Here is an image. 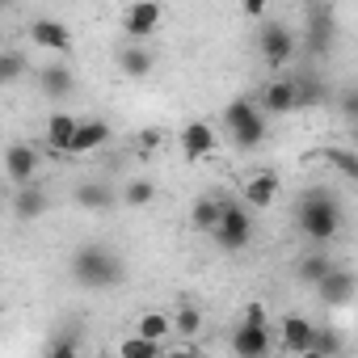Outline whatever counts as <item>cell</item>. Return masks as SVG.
Returning a JSON list of instances; mask_svg holds the SVG:
<instances>
[{"label":"cell","mask_w":358,"mask_h":358,"mask_svg":"<svg viewBox=\"0 0 358 358\" xmlns=\"http://www.w3.org/2000/svg\"><path fill=\"white\" fill-rule=\"evenodd\" d=\"M68 274H72V282H80L89 291H110L127 278V266L110 245H80L68 262Z\"/></svg>","instance_id":"6da1fadb"},{"label":"cell","mask_w":358,"mask_h":358,"mask_svg":"<svg viewBox=\"0 0 358 358\" xmlns=\"http://www.w3.org/2000/svg\"><path fill=\"white\" fill-rule=\"evenodd\" d=\"M295 220H299V232H303L312 245H329V241L337 236V228H341L337 194H333L329 186H312V190H303V194H299V211H295Z\"/></svg>","instance_id":"7a4b0ae2"},{"label":"cell","mask_w":358,"mask_h":358,"mask_svg":"<svg viewBox=\"0 0 358 358\" xmlns=\"http://www.w3.org/2000/svg\"><path fill=\"white\" fill-rule=\"evenodd\" d=\"M224 127H228V135H232V143L241 152H253V148L266 143V114H262V106L253 97H236L224 110Z\"/></svg>","instance_id":"3957f363"},{"label":"cell","mask_w":358,"mask_h":358,"mask_svg":"<svg viewBox=\"0 0 358 358\" xmlns=\"http://www.w3.org/2000/svg\"><path fill=\"white\" fill-rule=\"evenodd\" d=\"M232 350L236 358H266L270 354V316H266V303H249L236 333H232Z\"/></svg>","instance_id":"277c9868"},{"label":"cell","mask_w":358,"mask_h":358,"mask_svg":"<svg viewBox=\"0 0 358 358\" xmlns=\"http://www.w3.org/2000/svg\"><path fill=\"white\" fill-rule=\"evenodd\" d=\"M211 241H215L224 253H241V249H249V245H253V215H249V207L224 199V220H220V228H215Z\"/></svg>","instance_id":"5b68a950"},{"label":"cell","mask_w":358,"mask_h":358,"mask_svg":"<svg viewBox=\"0 0 358 358\" xmlns=\"http://www.w3.org/2000/svg\"><path fill=\"white\" fill-rule=\"evenodd\" d=\"M295 47H299V38H295L291 26H282V22H266L262 34H257V51H262V59H266L270 68L291 64V59H295Z\"/></svg>","instance_id":"8992f818"},{"label":"cell","mask_w":358,"mask_h":358,"mask_svg":"<svg viewBox=\"0 0 358 358\" xmlns=\"http://www.w3.org/2000/svg\"><path fill=\"white\" fill-rule=\"evenodd\" d=\"M333 38H337V17H333V9L312 5V9L303 13V47H308V55H329Z\"/></svg>","instance_id":"52a82bcc"},{"label":"cell","mask_w":358,"mask_h":358,"mask_svg":"<svg viewBox=\"0 0 358 358\" xmlns=\"http://www.w3.org/2000/svg\"><path fill=\"white\" fill-rule=\"evenodd\" d=\"M316 333H320V329H316L308 316H299V312H287V316L278 320V341H282L291 354H299V358L316 345Z\"/></svg>","instance_id":"ba28073f"},{"label":"cell","mask_w":358,"mask_h":358,"mask_svg":"<svg viewBox=\"0 0 358 358\" xmlns=\"http://www.w3.org/2000/svg\"><path fill=\"white\" fill-rule=\"evenodd\" d=\"M5 173L9 182L22 190V186H34V173H38V148L34 143H9L5 152Z\"/></svg>","instance_id":"9c48e42d"},{"label":"cell","mask_w":358,"mask_h":358,"mask_svg":"<svg viewBox=\"0 0 358 358\" xmlns=\"http://www.w3.org/2000/svg\"><path fill=\"white\" fill-rule=\"evenodd\" d=\"M164 22V9L160 5H152V0H139V5H131L127 13H122V30H127V38L139 47V38H148V34H156V26Z\"/></svg>","instance_id":"30bf717a"},{"label":"cell","mask_w":358,"mask_h":358,"mask_svg":"<svg viewBox=\"0 0 358 358\" xmlns=\"http://www.w3.org/2000/svg\"><path fill=\"white\" fill-rule=\"evenodd\" d=\"M76 131H80V118H72L68 110H55V114L47 118V127H43V139H47V148H51V152H59V156H72Z\"/></svg>","instance_id":"8fae6325"},{"label":"cell","mask_w":358,"mask_h":358,"mask_svg":"<svg viewBox=\"0 0 358 358\" xmlns=\"http://www.w3.org/2000/svg\"><path fill=\"white\" fill-rule=\"evenodd\" d=\"M316 295H320V303L341 308V303H350V299L358 295V274H354V270H345V266H333V274L316 287Z\"/></svg>","instance_id":"7c38bea8"},{"label":"cell","mask_w":358,"mask_h":358,"mask_svg":"<svg viewBox=\"0 0 358 358\" xmlns=\"http://www.w3.org/2000/svg\"><path fill=\"white\" fill-rule=\"evenodd\" d=\"M257 106H262V114H291V110H299L295 80H291V76H282V80H270V85L257 93Z\"/></svg>","instance_id":"4fadbf2b"},{"label":"cell","mask_w":358,"mask_h":358,"mask_svg":"<svg viewBox=\"0 0 358 358\" xmlns=\"http://www.w3.org/2000/svg\"><path fill=\"white\" fill-rule=\"evenodd\" d=\"M30 38H34V47L59 51V55L72 51V34H68V26L55 22V17H34V22H30Z\"/></svg>","instance_id":"5bb4252c"},{"label":"cell","mask_w":358,"mask_h":358,"mask_svg":"<svg viewBox=\"0 0 358 358\" xmlns=\"http://www.w3.org/2000/svg\"><path fill=\"white\" fill-rule=\"evenodd\" d=\"M177 143H182V156L194 164V160H203V156L215 152V131L207 122H186L182 135H177Z\"/></svg>","instance_id":"9a60e30c"},{"label":"cell","mask_w":358,"mask_h":358,"mask_svg":"<svg viewBox=\"0 0 358 358\" xmlns=\"http://www.w3.org/2000/svg\"><path fill=\"white\" fill-rule=\"evenodd\" d=\"M38 89H43V97L64 101V97L76 89V76H72L68 64H43V68H38Z\"/></svg>","instance_id":"2e32d148"},{"label":"cell","mask_w":358,"mask_h":358,"mask_svg":"<svg viewBox=\"0 0 358 358\" xmlns=\"http://www.w3.org/2000/svg\"><path fill=\"white\" fill-rule=\"evenodd\" d=\"M278 173L274 169H262V173H253L249 182H245V203L249 207H270L274 199H278Z\"/></svg>","instance_id":"e0dca14e"},{"label":"cell","mask_w":358,"mask_h":358,"mask_svg":"<svg viewBox=\"0 0 358 358\" xmlns=\"http://www.w3.org/2000/svg\"><path fill=\"white\" fill-rule=\"evenodd\" d=\"M295 80V97H299V110H316V106H324L329 101V85L316 76V72H299V76H291Z\"/></svg>","instance_id":"ac0fdd59"},{"label":"cell","mask_w":358,"mask_h":358,"mask_svg":"<svg viewBox=\"0 0 358 358\" xmlns=\"http://www.w3.org/2000/svg\"><path fill=\"white\" fill-rule=\"evenodd\" d=\"M72 203H76L80 211H110V207H114V190H110L106 182H80V186L72 190Z\"/></svg>","instance_id":"d6986e66"},{"label":"cell","mask_w":358,"mask_h":358,"mask_svg":"<svg viewBox=\"0 0 358 358\" xmlns=\"http://www.w3.org/2000/svg\"><path fill=\"white\" fill-rule=\"evenodd\" d=\"M220 220H224V199H215V194H207V199H194V207H190V224H194L199 232L215 236Z\"/></svg>","instance_id":"ffe728a7"},{"label":"cell","mask_w":358,"mask_h":358,"mask_svg":"<svg viewBox=\"0 0 358 358\" xmlns=\"http://www.w3.org/2000/svg\"><path fill=\"white\" fill-rule=\"evenodd\" d=\"M110 139V122L106 118H85L80 131H76V143H72V156H85V152H97L101 143Z\"/></svg>","instance_id":"44dd1931"},{"label":"cell","mask_w":358,"mask_h":358,"mask_svg":"<svg viewBox=\"0 0 358 358\" xmlns=\"http://www.w3.org/2000/svg\"><path fill=\"white\" fill-rule=\"evenodd\" d=\"M333 266H337V262H329L324 253H303V257L295 262V278L308 282V287H320V282L333 274Z\"/></svg>","instance_id":"7402d4cb"},{"label":"cell","mask_w":358,"mask_h":358,"mask_svg":"<svg viewBox=\"0 0 358 358\" xmlns=\"http://www.w3.org/2000/svg\"><path fill=\"white\" fill-rule=\"evenodd\" d=\"M43 211H47V194H43L38 186L13 190V215H17V220H38Z\"/></svg>","instance_id":"603a6c76"},{"label":"cell","mask_w":358,"mask_h":358,"mask_svg":"<svg viewBox=\"0 0 358 358\" xmlns=\"http://www.w3.org/2000/svg\"><path fill=\"white\" fill-rule=\"evenodd\" d=\"M135 337H148V341H164V337H173V316H164V312H143L139 320H135Z\"/></svg>","instance_id":"cb8c5ba5"},{"label":"cell","mask_w":358,"mask_h":358,"mask_svg":"<svg viewBox=\"0 0 358 358\" xmlns=\"http://www.w3.org/2000/svg\"><path fill=\"white\" fill-rule=\"evenodd\" d=\"M152 64H156V59H152V51H148V47L127 43V47L118 51V68H122L127 76H148V72H152Z\"/></svg>","instance_id":"d4e9b609"},{"label":"cell","mask_w":358,"mask_h":358,"mask_svg":"<svg viewBox=\"0 0 358 358\" xmlns=\"http://www.w3.org/2000/svg\"><path fill=\"white\" fill-rule=\"evenodd\" d=\"M173 333L177 337H199L203 333V312L194 308V303H182V308H177V316H173Z\"/></svg>","instance_id":"484cf974"},{"label":"cell","mask_w":358,"mask_h":358,"mask_svg":"<svg viewBox=\"0 0 358 358\" xmlns=\"http://www.w3.org/2000/svg\"><path fill=\"white\" fill-rule=\"evenodd\" d=\"M118 358H164V350L156 345V341H148V337H122V345H118Z\"/></svg>","instance_id":"4316f807"},{"label":"cell","mask_w":358,"mask_h":358,"mask_svg":"<svg viewBox=\"0 0 358 358\" xmlns=\"http://www.w3.org/2000/svg\"><path fill=\"white\" fill-rule=\"evenodd\" d=\"M152 199H156V186L148 182V177H135V182H127V190H122L127 207H148Z\"/></svg>","instance_id":"83f0119b"},{"label":"cell","mask_w":358,"mask_h":358,"mask_svg":"<svg viewBox=\"0 0 358 358\" xmlns=\"http://www.w3.org/2000/svg\"><path fill=\"white\" fill-rule=\"evenodd\" d=\"M333 354H341V337H337L333 329H320V333H316V345H312L303 358H333Z\"/></svg>","instance_id":"f1b7e54d"},{"label":"cell","mask_w":358,"mask_h":358,"mask_svg":"<svg viewBox=\"0 0 358 358\" xmlns=\"http://www.w3.org/2000/svg\"><path fill=\"white\" fill-rule=\"evenodd\" d=\"M22 72H26V55L22 51H0V80L13 85Z\"/></svg>","instance_id":"f546056e"},{"label":"cell","mask_w":358,"mask_h":358,"mask_svg":"<svg viewBox=\"0 0 358 358\" xmlns=\"http://www.w3.org/2000/svg\"><path fill=\"white\" fill-rule=\"evenodd\" d=\"M47 358H80V341H76L72 333H68V337H51Z\"/></svg>","instance_id":"4dcf8cb0"},{"label":"cell","mask_w":358,"mask_h":358,"mask_svg":"<svg viewBox=\"0 0 358 358\" xmlns=\"http://www.w3.org/2000/svg\"><path fill=\"white\" fill-rule=\"evenodd\" d=\"M324 160H333L345 177H354V182H358V156H350V152H337V148H333V152H324Z\"/></svg>","instance_id":"1f68e13d"},{"label":"cell","mask_w":358,"mask_h":358,"mask_svg":"<svg viewBox=\"0 0 358 358\" xmlns=\"http://www.w3.org/2000/svg\"><path fill=\"white\" fill-rule=\"evenodd\" d=\"M341 114H345V118H354V122H358V89H350V93H345V97H341Z\"/></svg>","instance_id":"d6a6232c"},{"label":"cell","mask_w":358,"mask_h":358,"mask_svg":"<svg viewBox=\"0 0 358 358\" xmlns=\"http://www.w3.org/2000/svg\"><path fill=\"white\" fill-rule=\"evenodd\" d=\"M164 358H203V354L190 350V345H173V350H164Z\"/></svg>","instance_id":"836d02e7"},{"label":"cell","mask_w":358,"mask_h":358,"mask_svg":"<svg viewBox=\"0 0 358 358\" xmlns=\"http://www.w3.org/2000/svg\"><path fill=\"white\" fill-rule=\"evenodd\" d=\"M245 17H266V5H262V0H249V5H245Z\"/></svg>","instance_id":"e575fe53"},{"label":"cell","mask_w":358,"mask_h":358,"mask_svg":"<svg viewBox=\"0 0 358 358\" xmlns=\"http://www.w3.org/2000/svg\"><path fill=\"white\" fill-rule=\"evenodd\" d=\"M139 143H143V148H156V143H160V131H143V139H139Z\"/></svg>","instance_id":"d590c367"},{"label":"cell","mask_w":358,"mask_h":358,"mask_svg":"<svg viewBox=\"0 0 358 358\" xmlns=\"http://www.w3.org/2000/svg\"><path fill=\"white\" fill-rule=\"evenodd\" d=\"M354 139H358V122H354Z\"/></svg>","instance_id":"8d00e7d4"}]
</instances>
